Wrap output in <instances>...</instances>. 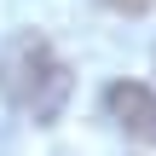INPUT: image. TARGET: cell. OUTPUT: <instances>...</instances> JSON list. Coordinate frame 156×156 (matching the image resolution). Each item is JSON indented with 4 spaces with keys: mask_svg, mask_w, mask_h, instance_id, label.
I'll return each mask as SVG.
<instances>
[{
    "mask_svg": "<svg viewBox=\"0 0 156 156\" xmlns=\"http://www.w3.org/2000/svg\"><path fill=\"white\" fill-rule=\"evenodd\" d=\"M69 93H75V69L41 29H17L0 46V98L17 116H29L35 127H52L64 116Z\"/></svg>",
    "mask_w": 156,
    "mask_h": 156,
    "instance_id": "cell-1",
    "label": "cell"
},
{
    "mask_svg": "<svg viewBox=\"0 0 156 156\" xmlns=\"http://www.w3.org/2000/svg\"><path fill=\"white\" fill-rule=\"evenodd\" d=\"M104 116H110L133 145H151L156 151V93L145 81H110V87H104Z\"/></svg>",
    "mask_w": 156,
    "mask_h": 156,
    "instance_id": "cell-2",
    "label": "cell"
},
{
    "mask_svg": "<svg viewBox=\"0 0 156 156\" xmlns=\"http://www.w3.org/2000/svg\"><path fill=\"white\" fill-rule=\"evenodd\" d=\"M98 6H110V12H151L156 0H98Z\"/></svg>",
    "mask_w": 156,
    "mask_h": 156,
    "instance_id": "cell-3",
    "label": "cell"
}]
</instances>
